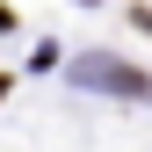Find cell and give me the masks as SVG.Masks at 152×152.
<instances>
[{
  "label": "cell",
  "instance_id": "1",
  "mask_svg": "<svg viewBox=\"0 0 152 152\" xmlns=\"http://www.w3.org/2000/svg\"><path fill=\"white\" fill-rule=\"evenodd\" d=\"M72 72H80V87L123 94V102H145V94H152V80H145V72H138V65H123V58H109V51H94V58H80Z\"/></svg>",
  "mask_w": 152,
  "mask_h": 152
},
{
  "label": "cell",
  "instance_id": "2",
  "mask_svg": "<svg viewBox=\"0 0 152 152\" xmlns=\"http://www.w3.org/2000/svg\"><path fill=\"white\" fill-rule=\"evenodd\" d=\"M130 22H138V29H145V36H152V7H138V15H130Z\"/></svg>",
  "mask_w": 152,
  "mask_h": 152
},
{
  "label": "cell",
  "instance_id": "3",
  "mask_svg": "<svg viewBox=\"0 0 152 152\" xmlns=\"http://www.w3.org/2000/svg\"><path fill=\"white\" fill-rule=\"evenodd\" d=\"M0 29H15V15H7V0H0Z\"/></svg>",
  "mask_w": 152,
  "mask_h": 152
},
{
  "label": "cell",
  "instance_id": "4",
  "mask_svg": "<svg viewBox=\"0 0 152 152\" xmlns=\"http://www.w3.org/2000/svg\"><path fill=\"white\" fill-rule=\"evenodd\" d=\"M7 87H15V80H7V72H0V102H7Z\"/></svg>",
  "mask_w": 152,
  "mask_h": 152
}]
</instances>
